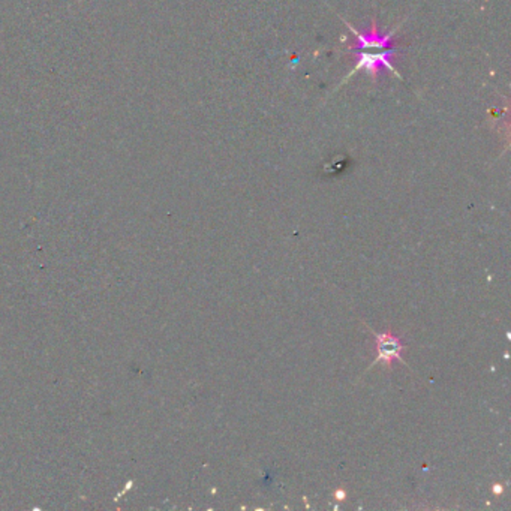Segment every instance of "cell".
<instances>
[{
    "label": "cell",
    "instance_id": "cell-1",
    "mask_svg": "<svg viewBox=\"0 0 511 511\" xmlns=\"http://www.w3.org/2000/svg\"><path fill=\"white\" fill-rule=\"evenodd\" d=\"M366 327L370 330V333L375 337V360L372 361L370 366L366 369L370 370L373 366H377L378 363L386 364V368L390 369L391 363L395 360H399L400 363H404L405 366H408L406 361L404 360V351L406 346L404 345L402 339L399 336L393 334L391 332L382 333V332H375L366 324Z\"/></svg>",
    "mask_w": 511,
    "mask_h": 511
},
{
    "label": "cell",
    "instance_id": "cell-2",
    "mask_svg": "<svg viewBox=\"0 0 511 511\" xmlns=\"http://www.w3.org/2000/svg\"><path fill=\"white\" fill-rule=\"evenodd\" d=\"M395 54H396V50H393V48L387 50V51H382V53H369V51L366 53V51H364V53L359 54L357 63H355L354 69L343 78V81L341 84L346 83V81H348L355 74V72H359L361 69L366 71V72H370V77L373 80H375L381 74L382 68H388L397 78H400L397 69L393 66Z\"/></svg>",
    "mask_w": 511,
    "mask_h": 511
},
{
    "label": "cell",
    "instance_id": "cell-3",
    "mask_svg": "<svg viewBox=\"0 0 511 511\" xmlns=\"http://www.w3.org/2000/svg\"><path fill=\"white\" fill-rule=\"evenodd\" d=\"M342 21L346 26H348V29L352 32L354 38H355L354 44L348 47V51H355V50H360V48H363V50H369V48H379L381 50V48H390V47L393 48V45H395L393 36L397 32L399 26H396L395 29L390 30L387 35H381L375 20H373L372 26H370V30L361 33V32H359L357 29H355L352 24H350L348 21L343 20V18H342Z\"/></svg>",
    "mask_w": 511,
    "mask_h": 511
}]
</instances>
